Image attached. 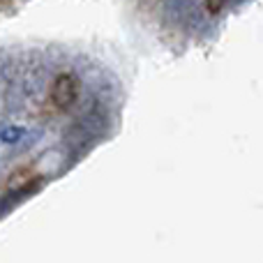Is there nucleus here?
<instances>
[{"mask_svg":"<svg viewBox=\"0 0 263 263\" xmlns=\"http://www.w3.org/2000/svg\"><path fill=\"white\" fill-rule=\"evenodd\" d=\"M79 77L72 72H60L58 77L51 81V88H49V104L53 111H67L69 106L74 104L79 95Z\"/></svg>","mask_w":263,"mask_h":263,"instance_id":"f257e3e1","label":"nucleus"}]
</instances>
